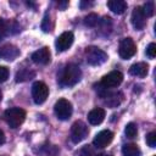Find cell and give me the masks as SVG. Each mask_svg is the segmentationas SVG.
Instances as JSON below:
<instances>
[{
  "mask_svg": "<svg viewBox=\"0 0 156 156\" xmlns=\"http://www.w3.org/2000/svg\"><path fill=\"white\" fill-rule=\"evenodd\" d=\"M146 144L150 147H155L156 146V132H150L146 135Z\"/></svg>",
  "mask_w": 156,
  "mask_h": 156,
  "instance_id": "cell-27",
  "label": "cell"
},
{
  "mask_svg": "<svg viewBox=\"0 0 156 156\" xmlns=\"http://www.w3.org/2000/svg\"><path fill=\"white\" fill-rule=\"evenodd\" d=\"M54 111H55V115L58 119L61 121H66L71 116H72V112H73V107H72V104L66 100V99H60L55 102V106H54Z\"/></svg>",
  "mask_w": 156,
  "mask_h": 156,
  "instance_id": "cell-4",
  "label": "cell"
},
{
  "mask_svg": "<svg viewBox=\"0 0 156 156\" xmlns=\"http://www.w3.org/2000/svg\"><path fill=\"white\" fill-rule=\"evenodd\" d=\"M145 54H146V56H147L149 58H154V57L156 56V44H155V43H150V44L147 45V48H146Z\"/></svg>",
  "mask_w": 156,
  "mask_h": 156,
  "instance_id": "cell-26",
  "label": "cell"
},
{
  "mask_svg": "<svg viewBox=\"0 0 156 156\" xmlns=\"http://www.w3.org/2000/svg\"><path fill=\"white\" fill-rule=\"evenodd\" d=\"M112 140H113V133H112L111 130H108V129H105V130L99 132V133L94 136V139H93V145H94L95 147L102 149V147H106L107 145H110Z\"/></svg>",
  "mask_w": 156,
  "mask_h": 156,
  "instance_id": "cell-11",
  "label": "cell"
},
{
  "mask_svg": "<svg viewBox=\"0 0 156 156\" xmlns=\"http://www.w3.org/2000/svg\"><path fill=\"white\" fill-rule=\"evenodd\" d=\"M73 40H74V37H73L72 32H63L62 34H60L55 41L57 52H62V51H66L67 49H69L71 45L73 44Z\"/></svg>",
  "mask_w": 156,
  "mask_h": 156,
  "instance_id": "cell-9",
  "label": "cell"
},
{
  "mask_svg": "<svg viewBox=\"0 0 156 156\" xmlns=\"http://www.w3.org/2000/svg\"><path fill=\"white\" fill-rule=\"evenodd\" d=\"M145 17H151L154 15V11H155V6H154V2L152 1H147L143 7H141Z\"/></svg>",
  "mask_w": 156,
  "mask_h": 156,
  "instance_id": "cell-23",
  "label": "cell"
},
{
  "mask_svg": "<svg viewBox=\"0 0 156 156\" xmlns=\"http://www.w3.org/2000/svg\"><path fill=\"white\" fill-rule=\"evenodd\" d=\"M123 80V74L119 72V71H112L110 73H107L106 76L102 77L101 82H100V85L107 90V89H111V88H116L118 87Z\"/></svg>",
  "mask_w": 156,
  "mask_h": 156,
  "instance_id": "cell-8",
  "label": "cell"
},
{
  "mask_svg": "<svg viewBox=\"0 0 156 156\" xmlns=\"http://www.w3.org/2000/svg\"><path fill=\"white\" fill-rule=\"evenodd\" d=\"M76 156H95L93 149L89 146V145H85L83 147H80L77 152H76Z\"/></svg>",
  "mask_w": 156,
  "mask_h": 156,
  "instance_id": "cell-25",
  "label": "cell"
},
{
  "mask_svg": "<svg viewBox=\"0 0 156 156\" xmlns=\"http://www.w3.org/2000/svg\"><path fill=\"white\" fill-rule=\"evenodd\" d=\"M49 96V88L45 83L43 82H35L32 85V98L35 104L40 105L45 102V100Z\"/></svg>",
  "mask_w": 156,
  "mask_h": 156,
  "instance_id": "cell-7",
  "label": "cell"
},
{
  "mask_svg": "<svg viewBox=\"0 0 156 156\" xmlns=\"http://www.w3.org/2000/svg\"><path fill=\"white\" fill-rule=\"evenodd\" d=\"M0 56H1V55H0Z\"/></svg>",
  "mask_w": 156,
  "mask_h": 156,
  "instance_id": "cell-34",
  "label": "cell"
},
{
  "mask_svg": "<svg viewBox=\"0 0 156 156\" xmlns=\"http://www.w3.org/2000/svg\"><path fill=\"white\" fill-rule=\"evenodd\" d=\"M0 55L7 61H12L20 55V50L15 45H6L0 50Z\"/></svg>",
  "mask_w": 156,
  "mask_h": 156,
  "instance_id": "cell-16",
  "label": "cell"
},
{
  "mask_svg": "<svg viewBox=\"0 0 156 156\" xmlns=\"http://www.w3.org/2000/svg\"><path fill=\"white\" fill-rule=\"evenodd\" d=\"M105 116H106L105 110L101 108V107H96V108H93L88 113V121H89L90 124L98 126V124H100L105 119Z\"/></svg>",
  "mask_w": 156,
  "mask_h": 156,
  "instance_id": "cell-14",
  "label": "cell"
},
{
  "mask_svg": "<svg viewBox=\"0 0 156 156\" xmlns=\"http://www.w3.org/2000/svg\"><path fill=\"white\" fill-rule=\"evenodd\" d=\"M2 100V93H1V90H0V101Z\"/></svg>",
  "mask_w": 156,
  "mask_h": 156,
  "instance_id": "cell-33",
  "label": "cell"
},
{
  "mask_svg": "<svg viewBox=\"0 0 156 156\" xmlns=\"http://www.w3.org/2000/svg\"><path fill=\"white\" fill-rule=\"evenodd\" d=\"M130 20H132V24H133V27L135 29H138V30L144 29V27L146 24V17H145V15H144V12H143L140 6H136L133 10Z\"/></svg>",
  "mask_w": 156,
  "mask_h": 156,
  "instance_id": "cell-12",
  "label": "cell"
},
{
  "mask_svg": "<svg viewBox=\"0 0 156 156\" xmlns=\"http://www.w3.org/2000/svg\"><path fill=\"white\" fill-rule=\"evenodd\" d=\"M82 78V71L77 65L73 63H68L66 65L60 74H58V84L61 87H72L76 85Z\"/></svg>",
  "mask_w": 156,
  "mask_h": 156,
  "instance_id": "cell-1",
  "label": "cell"
},
{
  "mask_svg": "<svg viewBox=\"0 0 156 156\" xmlns=\"http://www.w3.org/2000/svg\"><path fill=\"white\" fill-rule=\"evenodd\" d=\"M123 156H140L141 151L136 144H124L122 147Z\"/></svg>",
  "mask_w": 156,
  "mask_h": 156,
  "instance_id": "cell-18",
  "label": "cell"
},
{
  "mask_svg": "<svg viewBox=\"0 0 156 156\" xmlns=\"http://www.w3.org/2000/svg\"><path fill=\"white\" fill-rule=\"evenodd\" d=\"M95 156H111V155H108V154H98V155H95Z\"/></svg>",
  "mask_w": 156,
  "mask_h": 156,
  "instance_id": "cell-32",
  "label": "cell"
},
{
  "mask_svg": "<svg viewBox=\"0 0 156 156\" xmlns=\"http://www.w3.org/2000/svg\"><path fill=\"white\" fill-rule=\"evenodd\" d=\"M89 6H91V4H90V2H85V1H82V2H80V9L89 7Z\"/></svg>",
  "mask_w": 156,
  "mask_h": 156,
  "instance_id": "cell-31",
  "label": "cell"
},
{
  "mask_svg": "<svg viewBox=\"0 0 156 156\" xmlns=\"http://www.w3.org/2000/svg\"><path fill=\"white\" fill-rule=\"evenodd\" d=\"M4 143H5V134H4L2 130H0V146H1Z\"/></svg>",
  "mask_w": 156,
  "mask_h": 156,
  "instance_id": "cell-30",
  "label": "cell"
},
{
  "mask_svg": "<svg viewBox=\"0 0 156 156\" xmlns=\"http://www.w3.org/2000/svg\"><path fill=\"white\" fill-rule=\"evenodd\" d=\"M35 72L29 68H23L16 73V82H27L32 78H34Z\"/></svg>",
  "mask_w": 156,
  "mask_h": 156,
  "instance_id": "cell-19",
  "label": "cell"
},
{
  "mask_svg": "<svg viewBox=\"0 0 156 156\" xmlns=\"http://www.w3.org/2000/svg\"><path fill=\"white\" fill-rule=\"evenodd\" d=\"M89 134L88 126L83 121H76L71 127V140L74 144L83 141Z\"/></svg>",
  "mask_w": 156,
  "mask_h": 156,
  "instance_id": "cell-5",
  "label": "cell"
},
{
  "mask_svg": "<svg viewBox=\"0 0 156 156\" xmlns=\"http://www.w3.org/2000/svg\"><path fill=\"white\" fill-rule=\"evenodd\" d=\"M9 34V22L0 18V40H2Z\"/></svg>",
  "mask_w": 156,
  "mask_h": 156,
  "instance_id": "cell-24",
  "label": "cell"
},
{
  "mask_svg": "<svg viewBox=\"0 0 156 156\" xmlns=\"http://www.w3.org/2000/svg\"><path fill=\"white\" fill-rule=\"evenodd\" d=\"M4 118L11 128H17L24 122L26 111L20 107H11L4 112Z\"/></svg>",
  "mask_w": 156,
  "mask_h": 156,
  "instance_id": "cell-2",
  "label": "cell"
},
{
  "mask_svg": "<svg viewBox=\"0 0 156 156\" xmlns=\"http://www.w3.org/2000/svg\"><path fill=\"white\" fill-rule=\"evenodd\" d=\"M124 133H126L127 138H129V139L135 138V136H136V134H138V128H136V124H134L133 122L128 123V124L126 126V128H124Z\"/></svg>",
  "mask_w": 156,
  "mask_h": 156,
  "instance_id": "cell-22",
  "label": "cell"
},
{
  "mask_svg": "<svg viewBox=\"0 0 156 156\" xmlns=\"http://www.w3.org/2000/svg\"><path fill=\"white\" fill-rule=\"evenodd\" d=\"M57 6H58L60 10H65L68 6V1H58L57 2Z\"/></svg>",
  "mask_w": 156,
  "mask_h": 156,
  "instance_id": "cell-29",
  "label": "cell"
},
{
  "mask_svg": "<svg viewBox=\"0 0 156 156\" xmlns=\"http://www.w3.org/2000/svg\"><path fill=\"white\" fill-rule=\"evenodd\" d=\"M9 78V68L5 66H0V83H4Z\"/></svg>",
  "mask_w": 156,
  "mask_h": 156,
  "instance_id": "cell-28",
  "label": "cell"
},
{
  "mask_svg": "<svg viewBox=\"0 0 156 156\" xmlns=\"http://www.w3.org/2000/svg\"><path fill=\"white\" fill-rule=\"evenodd\" d=\"M135 52H136V45L132 38H124L119 41L118 54H119L121 58L128 60V58L133 57L135 55Z\"/></svg>",
  "mask_w": 156,
  "mask_h": 156,
  "instance_id": "cell-6",
  "label": "cell"
},
{
  "mask_svg": "<svg viewBox=\"0 0 156 156\" xmlns=\"http://www.w3.org/2000/svg\"><path fill=\"white\" fill-rule=\"evenodd\" d=\"M85 58L90 66H100L107 60V54L96 46H89L85 50Z\"/></svg>",
  "mask_w": 156,
  "mask_h": 156,
  "instance_id": "cell-3",
  "label": "cell"
},
{
  "mask_svg": "<svg viewBox=\"0 0 156 156\" xmlns=\"http://www.w3.org/2000/svg\"><path fill=\"white\" fill-rule=\"evenodd\" d=\"M100 23V20H99V16L96 13H89L88 16L84 17V24L87 27H96L98 24Z\"/></svg>",
  "mask_w": 156,
  "mask_h": 156,
  "instance_id": "cell-20",
  "label": "cell"
},
{
  "mask_svg": "<svg viewBox=\"0 0 156 156\" xmlns=\"http://www.w3.org/2000/svg\"><path fill=\"white\" fill-rule=\"evenodd\" d=\"M107 6L112 12L117 15H122L127 10V2L123 0H111L107 2Z\"/></svg>",
  "mask_w": 156,
  "mask_h": 156,
  "instance_id": "cell-17",
  "label": "cell"
},
{
  "mask_svg": "<svg viewBox=\"0 0 156 156\" xmlns=\"http://www.w3.org/2000/svg\"><path fill=\"white\" fill-rule=\"evenodd\" d=\"M32 60L33 62L38 63V65H48L51 60V54L48 46H44L37 51H34L32 54Z\"/></svg>",
  "mask_w": 156,
  "mask_h": 156,
  "instance_id": "cell-13",
  "label": "cell"
},
{
  "mask_svg": "<svg viewBox=\"0 0 156 156\" xmlns=\"http://www.w3.org/2000/svg\"><path fill=\"white\" fill-rule=\"evenodd\" d=\"M52 28H54V23H52V21L50 20V15L46 12L45 16H44V18H43V22H41V29H43L45 33H49V32L52 30Z\"/></svg>",
  "mask_w": 156,
  "mask_h": 156,
  "instance_id": "cell-21",
  "label": "cell"
},
{
  "mask_svg": "<svg viewBox=\"0 0 156 156\" xmlns=\"http://www.w3.org/2000/svg\"><path fill=\"white\" fill-rule=\"evenodd\" d=\"M105 105H107L108 107L113 108V107H117L121 105V102L123 101V94L119 93V91H107L105 90V93H100Z\"/></svg>",
  "mask_w": 156,
  "mask_h": 156,
  "instance_id": "cell-10",
  "label": "cell"
},
{
  "mask_svg": "<svg viewBox=\"0 0 156 156\" xmlns=\"http://www.w3.org/2000/svg\"><path fill=\"white\" fill-rule=\"evenodd\" d=\"M147 72H149V65L145 62H136V63L132 65L129 68V73L134 77L144 78V77H146Z\"/></svg>",
  "mask_w": 156,
  "mask_h": 156,
  "instance_id": "cell-15",
  "label": "cell"
}]
</instances>
